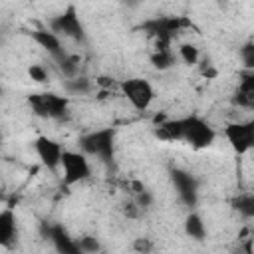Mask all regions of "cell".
Returning a JSON list of instances; mask_svg holds the SVG:
<instances>
[{"instance_id":"e0dca14e","label":"cell","mask_w":254,"mask_h":254,"mask_svg":"<svg viewBox=\"0 0 254 254\" xmlns=\"http://www.w3.org/2000/svg\"><path fill=\"white\" fill-rule=\"evenodd\" d=\"M64 87H65V91H69V93H75V95H85V93H89L91 91V81L87 79V77H71V79H65L64 81Z\"/></svg>"},{"instance_id":"4316f807","label":"cell","mask_w":254,"mask_h":254,"mask_svg":"<svg viewBox=\"0 0 254 254\" xmlns=\"http://www.w3.org/2000/svg\"><path fill=\"white\" fill-rule=\"evenodd\" d=\"M0 91H2V85H0Z\"/></svg>"},{"instance_id":"52a82bcc","label":"cell","mask_w":254,"mask_h":254,"mask_svg":"<svg viewBox=\"0 0 254 254\" xmlns=\"http://www.w3.org/2000/svg\"><path fill=\"white\" fill-rule=\"evenodd\" d=\"M224 137L234 149V153L244 155L254 147V123L252 121H234L224 127Z\"/></svg>"},{"instance_id":"7c38bea8","label":"cell","mask_w":254,"mask_h":254,"mask_svg":"<svg viewBox=\"0 0 254 254\" xmlns=\"http://www.w3.org/2000/svg\"><path fill=\"white\" fill-rule=\"evenodd\" d=\"M30 36H32V40H34L42 50H46L54 60L60 58V56L65 52L64 46H62V40H60L54 32H50L48 28H46V30H32Z\"/></svg>"},{"instance_id":"9c48e42d","label":"cell","mask_w":254,"mask_h":254,"mask_svg":"<svg viewBox=\"0 0 254 254\" xmlns=\"http://www.w3.org/2000/svg\"><path fill=\"white\" fill-rule=\"evenodd\" d=\"M171 181L175 185V190H177L179 198L187 206H194L196 198H198V183H196V179L190 173L183 171V169H173L171 171Z\"/></svg>"},{"instance_id":"30bf717a","label":"cell","mask_w":254,"mask_h":254,"mask_svg":"<svg viewBox=\"0 0 254 254\" xmlns=\"http://www.w3.org/2000/svg\"><path fill=\"white\" fill-rule=\"evenodd\" d=\"M46 238L54 244L58 254H83L77 240L71 238L62 224H50L46 228Z\"/></svg>"},{"instance_id":"44dd1931","label":"cell","mask_w":254,"mask_h":254,"mask_svg":"<svg viewBox=\"0 0 254 254\" xmlns=\"http://www.w3.org/2000/svg\"><path fill=\"white\" fill-rule=\"evenodd\" d=\"M28 75H30V79L36 81V83L48 81V69H46L44 65H40V64H32V65L28 67Z\"/></svg>"},{"instance_id":"7402d4cb","label":"cell","mask_w":254,"mask_h":254,"mask_svg":"<svg viewBox=\"0 0 254 254\" xmlns=\"http://www.w3.org/2000/svg\"><path fill=\"white\" fill-rule=\"evenodd\" d=\"M133 250L135 252H139V254H149L151 250H153V242L149 240V238H135L133 240Z\"/></svg>"},{"instance_id":"5b68a950","label":"cell","mask_w":254,"mask_h":254,"mask_svg":"<svg viewBox=\"0 0 254 254\" xmlns=\"http://www.w3.org/2000/svg\"><path fill=\"white\" fill-rule=\"evenodd\" d=\"M28 103L32 107V111L44 119H62L67 113L69 101L65 95H58L52 91L46 93H32L28 97Z\"/></svg>"},{"instance_id":"4fadbf2b","label":"cell","mask_w":254,"mask_h":254,"mask_svg":"<svg viewBox=\"0 0 254 254\" xmlns=\"http://www.w3.org/2000/svg\"><path fill=\"white\" fill-rule=\"evenodd\" d=\"M185 234L192 240H204L206 238V224L198 212H189L185 218Z\"/></svg>"},{"instance_id":"3957f363","label":"cell","mask_w":254,"mask_h":254,"mask_svg":"<svg viewBox=\"0 0 254 254\" xmlns=\"http://www.w3.org/2000/svg\"><path fill=\"white\" fill-rule=\"evenodd\" d=\"M60 169H62V181H64V185H67V187L77 185V183H83V181H87V179L91 177L89 159H87L81 151L64 149Z\"/></svg>"},{"instance_id":"d6986e66","label":"cell","mask_w":254,"mask_h":254,"mask_svg":"<svg viewBox=\"0 0 254 254\" xmlns=\"http://www.w3.org/2000/svg\"><path fill=\"white\" fill-rule=\"evenodd\" d=\"M234 204H236L238 212H242L246 218H252V216H254V198H252V194H242V196H238V200H236Z\"/></svg>"},{"instance_id":"7a4b0ae2","label":"cell","mask_w":254,"mask_h":254,"mask_svg":"<svg viewBox=\"0 0 254 254\" xmlns=\"http://www.w3.org/2000/svg\"><path fill=\"white\" fill-rule=\"evenodd\" d=\"M214 139L216 131L206 119L198 115L181 117V141L189 143L194 149H206L214 143Z\"/></svg>"},{"instance_id":"cb8c5ba5","label":"cell","mask_w":254,"mask_h":254,"mask_svg":"<svg viewBox=\"0 0 254 254\" xmlns=\"http://www.w3.org/2000/svg\"><path fill=\"white\" fill-rule=\"evenodd\" d=\"M242 56H244V62H246V65L248 67H252V64H254V48L248 44L244 50H242Z\"/></svg>"},{"instance_id":"277c9868","label":"cell","mask_w":254,"mask_h":254,"mask_svg":"<svg viewBox=\"0 0 254 254\" xmlns=\"http://www.w3.org/2000/svg\"><path fill=\"white\" fill-rule=\"evenodd\" d=\"M50 32H54L58 38L65 36V38L75 40V42L85 40V30H83V24H81L79 14H77L73 4H69L67 8H64L60 14H56L50 20Z\"/></svg>"},{"instance_id":"ac0fdd59","label":"cell","mask_w":254,"mask_h":254,"mask_svg":"<svg viewBox=\"0 0 254 254\" xmlns=\"http://www.w3.org/2000/svg\"><path fill=\"white\" fill-rule=\"evenodd\" d=\"M179 58L187 64V65H196L198 60H200V52L194 44H183L179 48Z\"/></svg>"},{"instance_id":"d4e9b609","label":"cell","mask_w":254,"mask_h":254,"mask_svg":"<svg viewBox=\"0 0 254 254\" xmlns=\"http://www.w3.org/2000/svg\"><path fill=\"white\" fill-rule=\"evenodd\" d=\"M95 83L101 85V87H111V85H113V79H111V77H97Z\"/></svg>"},{"instance_id":"2e32d148","label":"cell","mask_w":254,"mask_h":254,"mask_svg":"<svg viewBox=\"0 0 254 254\" xmlns=\"http://www.w3.org/2000/svg\"><path fill=\"white\" fill-rule=\"evenodd\" d=\"M153 67L157 69H169L173 64H175V56L171 50H155L151 56H149Z\"/></svg>"},{"instance_id":"9a60e30c","label":"cell","mask_w":254,"mask_h":254,"mask_svg":"<svg viewBox=\"0 0 254 254\" xmlns=\"http://www.w3.org/2000/svg\"><path fill=\"white\" fill-rule=\"evenodd\" d=\"M157 137L163 141H181V119H167L157 125Z\"/></svg>"},{"instance_id":"8fae6325","label":"cell","mask_w":254,"mask_h":254,"mask_svg":"<svg viewBox=\"0 0 254 254\" xmlns=\"http://www.w3.org/2000/svg\"><path fill=\"white\" fill-rule=\"evenodd\" d=\"M18 238V218L12 208H0V246L10 248Z\"/></svg>"},{"instance_id":"5bb4252c","label":"cell","mask_w":254,"mask_h":254,"mask_svg":"<svg viewBox=\"0 0 254 254\" xmlns=\"http://www.w3.org/2000/svg\"><path fill=\"white\" fill-rule=\"evenodd\" d=\"M56 64H58V69L62 71V75L65 79L77 77V71H79V58L77 56H71V54L64 52L60 58H56Z\"/></svg>"},{"instance_id":"ffe728a7","label":"cell","mask_w":254,"mask_h":254,"mask_svg":"<svg viewBox=\"0 0 254 254\" xmlns=\"http://www.w3.org/2000/svg\"><path fill=\"white\" fill-rule=\"evenodd\" d=\"M77 244H79V248H81V252L83 254H95V252H99V240L95 238V236H81L79 240H77Z\"/></svg>"},{"instance_id":"ba28073f","label":"cell","mask_w":254,"mask_h":254,"mask_svg":"<svg viewBox=\"0 0 254 254\" xmlns=\"http://www.w3.org/2000/svg\"><path fill=\"white\" fill-rule=\"evenodd\" d=\"M34 151H36L40 163H42L46 169H50V171H58V169H60L62 155H64V147H62L56 139H52V137H48V135L36 137V139H34Z\"/></svg>"},{"instance_id":"603a6c76","label":"cell","mask_w":254,"mask_h":254,"mask_svg":"<svg viewBox=\"0 0 254 254\" xmlns=\"http://www.w3.org/2000/svg\"><path fill=\"white\" fill-rule=\"evenodd\" d=\"M123 212H125L129 218H137V216H139V212H141V208H139V206H137V202L133 200V202L123 204Z\"/></svg>"},{"instance_id":"8992f818","label":"cell","mask_w":254,"mask_h":254,"mask_svg":"<svg viewBox=\"0 0 254 254\" xmlns=\"http://www.w3.org/2000/svg\"><path fill=\"white\" fill-rule=\"evenodd\" d=\"M121 87V93L125 95V99L131 103L133 109L137 111H147L155 99V89L153 85L143 79V77H129V79H123L119 83Z\"/></svg>"},{"instance_id":"6da1fadb","label":"cell","mask_w":254,"mask_h":254,"mask_svg":"<svg viewBox=\"0 0 254 254\" xmlns=\"http://www.w3.org/2000/svg\"><path fill=\"white\" fill-rule=\"evenodd\" d=\"M79 151L85 157H97L103 163H111L115 157V129L103 127L79 137Z\"/></svg>"},{"instance_id":"484cf974","label":"cell","mask_w":254,"mask_h":254,"mask_svg":"<svg viewBox=\"0 0 254 254\" xmlns=\"http://www.w3.org/2000/svg\"><path fill=\"white\" fill-rule=\"evenodd\" d=\"M244 250H246V254H252V238H248V240H246Z\"/></svg>"}]
</instances>
